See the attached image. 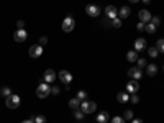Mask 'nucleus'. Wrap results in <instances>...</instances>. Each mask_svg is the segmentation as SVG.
Masks as SVG:
<instances>
[{
  "label": "nucleus",
  "instance_id": "nucleus-34",
  "mask_svg": "<svg viewBox=\"0 0 164 123\" xmlns=\"http://www.w3.org/2000/svg\"><path fill=\"white\" fill-rule=\"evenodd\" d=\"M130 102H131V103H138V102H139V97L136 95V93H131V97H130Z\"/></svg>",
  "mask_w": 164,
  "mask_h": 123
},
{
  "label": "nucleus",
  "instance_id": "nucleus-27",
  "mask_svg": "<svg viewBox=\"0 0 164 123\" xmlns=\"http://www.w3.org/2000/svg\"><path fill=\"white\" fill-rule=\"evenodd\" d=\"M136 64H138V66H136V67H139V69H143V67H146V59H143V57H138V61H136Z\"/></svg>",
  "mask_w": 164,
  "mask_h": 123
},
{
  "label": "nucleus",
  "instance_id": "nucleus-28",
  "mask_svg": "<svg viewBox=\"0 0 164 123\" xmlns=\"http://www.w3.org/2000/svg\"><path fill=\"white\" fill-rule=\"evenodd\" d=\"M149 23H153V25L157 28V26H159L161 25V18H159V16H153V18H151V21Z\"/></svg>",
  "mask_w": 164,
  "mask_h": 123
},
{
  "label": "nucleus",
  "instance_id": "nucleus-5",
  "mask_svg": "<svg viewBox=\"0 0 164 123\" xmlns=\"http://www.w3.org/2000/svg\"><path fill=\"white\" fill-rule=\"evenodd\" d=\"M5 105H7L8 108H16L20 105V97L16 95V93H11L10 97H7V102H5Z\"/></svg>",
  "mask_w": 164,
  "mask_h": 123
},
{
  "label": "nucleus",
  "instance_id": "nucleus-22",
  "mask_svg": "<svg viewBox=\"0 0 164 123\" xmlns=\"http://www.w3.org/2000/svg\"><path fill=\"white\" fill-rule=\"evenodd\" d=\"M0 95L5 97V98L10 97V95H11V89H10V87H2V90H0Z\"/></svg>",
  "mask_w": 164,
  "mask_h": 123
},
{
  "label": "nucleus",
  "instance_id": "nucleus-16",
  "mask_svg": "<svg viewBox=\"0 0 164 123\" xmlns=\"http://www.w3.org/2000/svg\"><path fill=\"white\" fill-rule=\"evenodd\" d=\"M108 118H110V116H108V113L107 112H100V113H98L97 115V123H108Z\"/></svg>",
  "mask_w": 164,
  "mask_h": 123
},
{
  "label": "nucleus",
  "instance_id": "nucleus-13",
  "mask_svg": "<svg viewBox=\"0 0 164 123\" xmlns=\"http://www.w3.org/2000/svg\"><path fill=\"white\" fill-rule=\"evenodd\" d=\"M26 36H28V33L25 30H16L15 34H13V39L16 41V43H23V41L26 39Z\"/></svg>",
  "mask_w": 164,
  "mask_h": 123
},
{
  "label": "nucleus",
  "instance_id": "nucleus-3",
  "mask_svg": "<svg viewBox=\"0 0 164 123\" xmlns=\"http://www.w3.org/2000/svg\"><path fill=\"white\" fill-rule=\"evenodd\" d=\"M28 54H30V57H33V59H38V57L43 54V46H41V44H33V46H30Z\"/></svg>",
  "mask_w": 164,
  "mask_h": 123
},
{
  "label": "nucleus",
  "instance_id": "nucleus-39",
  "mask_svg": "<svg viewBox=\"0 0 164 123\" xmlns=\"http://www.w3.org/2000/svg\"><path fill=\"white\" fill-rule=\"evenodd\" d=\"M21 123H34V120H25V121H21Z\"/></svg>",
  "mask_w": 164,
  "mask_h": 123
},
{
  "label": "nucleus",
  "instance_id": "nucleus-21",
  "mask_svg": "<svg viewBox=\"0 0 164 123\" xmlns=\"http://www.w3.org/2000/svg\"><path fill=\"white\" fill-rule=\"evenodd\" d=\"M144 31H148L149 34H154V33H156V26L153 25V23H146V26H144Z\"/></svg>",
  "mask_w": 164,
  "mask_h": 123
},
{
  "label": "nucleus",
  "instance_id": "nucleus-23",
  "mask_svg": "<svg viewBox=\"0 0 164 123\" xmlns=\"http://www.w3.org/2000/svg\"><path fill=\"white\" fill-rule=\"evenodd\" d=\"M146 51H148V54H149L151 57H157V54H159V51H157V48H148Z\"/></svg>",
  "mask_w": 164,
  "mask_h": 123
},
{
  "label": "nucleus",
  "instance_id": "nucleus-24",
  "mask_svg": "<svg viewBox=\"0 0 164 123\" xmlns=\"http://www.w3.org/2000/svg\"><path fill=\"white\" fill-rule=\"evenodd\" d=\"M123 118H125V120H133V118H134V115H133L131 110H126V112L123 113Z\"/></svg>",
  "mask_w": 164,
  "mask_h": 123
},
{
  "label": "nucleus",
  "instance_id": "nucleus-42",
  "mask_svg": "<svg viewBox=\"0 0 164 123\" xmlns=\"http://www.w3.org/2000/svg\"><path fill=\"white\" fill-rule=\"evenodd\" d=\"M162 71H164V67H162Z\"/></svg>",
  "mask_w": 164,
  "mask_h": 123
},
{
  "label": "nucleus",
  "instance_id": "nucleus-19",
  "mask_svg": "<svg viewBox=\"0 0 164 123\" xmlns=\"http://www.w3.org/2000/svg\"><path fill=\"white\" fill-rule=\"evenodd\" d=\"M126 59L128 61H130V62H136L138 61V52L136 51H130V52H128V54H126Z\"/></svg>",
  "mask_w": 164,
  "mask_h": 123
},
{
  "label": "nucleus",
  "instance_id": "nucleus-40",
  "mask_svg": "<svg viewBox=\"0 0 164 123\" xmlns=\"http://www.w3.org/2000/svg\"><path fill=\"white\" fill-rule=\"evenodd\" d=\"M130 2H131V3H136V2H139V0H130Z\"/></svg>",
  "mask_w": 164,
  "mask_h": 123
},
{
  "label": "nucleus",
  "instance_id": "nucleus-8",
  "mask_svg": "<svg viewBox=\"0 0 164 123\" xmlns=\"http://www.w3.org/2000/svg\"><path fill=\"white\" fill-rule=\"evenodd\" d=\"M85 13L89 16H92V18H95V16L100 15V8H98L97 5H87V7H85Z\"/></svg>",
  "mask_w": 164,
  "mask_h": 123
},
{
  "label": "nucleus",
  "instance_id": "nucleus-38",
  "mask_svg": "<svg viewBox=\"0 0 164 123\" xmlns=\"http://www.w3.org/2000/svg\"><path fill=\"white\" fill-rule=\"evenodd\" d=\"M131 123H143V120H141V118H133Z\"/></svg>",
  "mask_w": 164,
  "mask_h": 123
},
{
  "label": "nucleus",
  "instance_id": "nucleus-32",
  "mask_svg": "<svg viewBox=\"0 0 164 123\" xmlns=\"http://www.w3.org/2000/svg\"><path fill=\"white\" fill-rule=\"evenodd\" d=\"M34 123H46V118L43 115H38V116H34Z\"/></svg>",
  "mask_w": 164,
  "mask_h": 123
},
{
  "label": "nucleus",
  "instance_id": "nucleus-41",
  "mask_svg": "<svg viewBox=\"0 0 164 123\" xmlns=\"http://www.w3.org/2000/svg\"><path fill=\"white\" fill-rule=\"evenodd\" d=\"M143 2H144V3H149V2H151V0H143Z\"/></svg>",
  "mask_w": 164,
  "mask_h": 123
},
{
  "label": "nucleus",
  "instance_id": "nucleus-30",
  "mask_svg": "<svg viewBox=\"0 0 164 123\" xmlns=\"http://www.w3.org/2000/svg\"><path fill=\"white\" fill-rule=\"evenodd\" d=\"M74 116H75V118H77V120H82V118H84V112H82V110H75V112H74Z\"/></svg>",
  "mask_w": 164,
  "mask_h": 123
},
{
  "label": "nucleus",
  "instance_id": "nucleus-7",
  "mask_svg": "<svg viewBox=\"0 0 164 123\" xmlns=\"http://www.w3.org/2000/svg\"><path fill=\"white\" fill-rule=\"evenodd\" d=\"M105 15H107V18L113 20V18L118 16V8H116L115 5H108V7L105 8Z\"/></svg>",
  "mask_w": 164,
  "mask_h": 123
},
{
  "label": "nucleus",
  "instance_id": "nucleus-9",
  "mask_svg": "<svg viewBox=\"0 0 164 123\" xmlns=\"http://www.w3.org/2000/svg\"><path fill=\"white\" fill-rule=\"evenodd\" d=\"M138 16H139V21H143V23H149L151 18H153V15H151V13H149V10H146V8L139 10Z\"/></svg>",
  "mask_w": 164,
  "mask_h": 123
},
{
  "label": "nucleus",
  "instance_id": "nucleus-2",
  "mask_svg": "<svg viewBox=\"0 0 164 123\" xmlns=\"http://www.w3.org/2000/svg\"><path fill=\"white\" fill-rule=\"evenodd\" d=\"M97 108V103L92 102V100H82L80 102V110L84 113H93Z\"/></svg>",
  "mask_w": 164,
  "mask_h": 123
},
{
  "label": "nucleus",
  "instance_id": "nucleus-11",
  "mask_svg": "<svg viewBox=\"0 0 164 123\" xmlns=\"http://www.w3.org/2000/svg\"><path fill=\"white\" fill-rule=\"evenodd\" d=\"M128 75H130L133 80H139L143 77V72H141V69H139V67H131L130 71H128Z\"/></svg>",
  "mask_w": 164,
  "mask_h": 123
},
{
  "label": "nucleus",
  "instance_id": "nucleus-36",
  "mask_svg": "<svg viewBox=\"0 0 164 123\" xmlns=\"http://www.w3.org/2000/svg\"><path fill=\"white\" fill-rule=\"evenodd\" d=\"M46 43H48V38H46V36H41V38H39V44L44 46Z\"/></svg>",
  "mask_w": 164,
  "mask_h": 123
},
{
  "label": "nucleus",
  "instance_id": "nucleus-17",
  "mask_svg": "<svg viewBox=\"0 0 164 123\" xmlns=\"http://www.w3.org/2000/svg\"><path fill=\"white\" fill-rule=\"evenodd\" d=\"M146 72H148L149 77H153V75L157 74V66H156V64H148V67H146Z\"/></svg>",
  "mask_w": 164,
  "mask_h": 123
},
{
  "label": "nucleus",
  "instance_id": "nucleus-18",
  "mask_svg": "<svg viewBox=\"0 0 164 123\" xmlns=\"http://www.w3.org/2000/svg\"><path fill=\"white\" fill-rule=\"evenodd\" d=\"M69 108H72V110L80 108V100H79L77 97H75V98H71V100H69Z\"/></svg>",
  "mask_w": 164,
  "mask_h": 123
},
{
  "label": "nucleus",
  "instance_id": "nucleus-14",
  "mask_svg": "<svg viewBox=\"0 0 164 123\" xmlns=\"http://www.w3.org/2000/svg\"><path fill=\"white\" fill-rule=\"evenodd\" d=\"M138 89H139L138 80H131V82H128V84H126V92L128 93H136Z\"/></svg>",
  "mask_w": 164,
  "mask_h": 123
},
{
  "label": "nucleus",
  "instance_id": "nucleus-10",
  "mask_svg": "<svg viewBox=\"0 0 164 123\" xmlns=\"http://www.w3.org/2000/svg\"><path fill=\"white\" fill-rule=\"evenodd\" d=\"M43 80L48 82V84H51V82L56 80V72L52 71V69H46L44 74H43Z\"/></svg>",
  "mask_w": 164,
  "mask_h": 123
},
{
  "label": "nucleus",
  "instance_id": "nucleus-33",
  "mask_svg": "<svg viewBox=\"0 0 164 123\" xmlns=\"http://www.w3.org/2000/svg\"><path fill=\"white\" fill-rule=\"evenodd\" d=\"M16 30H25V21H23V20L16 21Z\"/></svg>",
  "mask_w": 164,
  "mask_h": 123
},
{
  "label": "nucleus",
  "instance_id": "nucleus-12",
  "mask_svg": "<svg viewBox=\"0 0 164 123\" xmlns=\"http://www.w3.org/2000/svg\"><path fill=\"white\" fill-rule=\"evenodd\" d=\"M134 51H146V39L144 38H136L134 39Z\"/></svg>",
  "mask_w": 164,
  "mask_h": 123
},
{
  "label": "nucleus",
  "instance_id": "nucleus-31",
  "mask_svg": "<svg viewBox=\"0 0 164 123\" xmlns=\"http://www.w3.org/2000/svg\"><path fill=\"white\" fill-rule=\"evenodd\" d=\"M110 123H125V118H123V116H113Z\"/></svg>",
  "mask_w": 164,
  "mask_h": 123
},
{
  "label": "nucleus",
  "instance_id": "nucleus-4",
  "mask_svg": "<svg viewBox=\"0 0 164 123\" xmlns=\"http://www.w3.org/2000/svg\"><path fill=\"white\" fill-rule=\"evenodd\" d=\"M74 26H75V20L72 18V16H66L64 21H62V31L64 33H69V31L74 30Z\"/></svg>",
  "mask_w": 164,
  "mask_h": 123
},
{
  "label": "nucleus",
  "instance_id": "nucleus-20",
  "mask_svg": "<svg viewBox=\"0 0 164 123\" xmlns=\"http://www.w3.org/2000/svg\"><path fill=\"white\" fill-rule=\"evenodd\" d=\"M116 98H118V102L125 103V102H128V100H130V95H128L126 92H120L118 95H116Z\"/></svg>",
  "mask_w": 164,
  "mask_h": 123
},
{
  "label": "nucleus",
  "instance_id": "nucleus-26",
  "mask_svg": "<svg viewBox=\"0 0 164 123\" xmlns=\"http://www.w3.org/2000/svg\"><path fill=\"white\" fill-rule=\"evenodd\" d=\"M112 25H113L115 28H120V26H121V18H120V16H116V18L112 20Z\"/></svg>",
  "mask_w": 164,
  "mask_h": 123
},
{
  "label": "nucleus",
  "instance_id": "nucleus-25",
  "mask_svg": "<svg viewBox=\"0 0 164 123\" xmlns=\"http://www.w3.org/2000/svg\"><path fill=\"white\" fill-rule=\"evenodd\" d=\"M156 48H157V51L164 52V38H162V39H157V44H156Z\"/></svg>",
  "mask_w": 164,
  "mask_h": 123
},
{
  "label": "nucleus",
  "instance_id": "nucleus-35",
  "mask_svg": "<svg viewBox=\"0 0 164 123\" xmlns=\"http://www.w3.org/2000/svg\"><path fill=\"white\" fill-rule=\"evenodd\" d=\"M144 26H146V23H143V21H139L138 25H136V30L138 31H144Z\"/></svg>",
  "mask_w": 164,
  "mask_h": 123
},
{
  "label": "nucleus",
  "instance_id": "nucleus-29",
  "mask_svg": "<svg viewBox=\"0 0 164 123\" xmlns=\"http://www.w3.org/2000/svg\"><path fill=\"white\" fill-rule=\"evenodd\" d=\"M77 98H79L80 102H82V100H87V93H85L84 90H79V92H77Z\"/></svg>",
  "mask_w": 164,
  "mask_h": 123
},
{
  "label": "nucleus",
  "instance_id": "nucleus-6",
  "mask_svg": "<svg viewBox=\"0 0 164 123\" xmlns=\"http://www.w3.org/2000/svg\"><path fill=\"white\" fill-rule=\"evenodd\" d=\"M57 77H59V80L62 82V84H66V85H69L72 82V74L69 71H61L59 74H57Z\"/></svg>",
  "mask_w": 164,
  "mask_h": 123
},
{
  "label": "nucleus",
  "instance_id": "nucleus-15",
  "mask_svg": "<svg viewBox=\"0 0 164 123\" xmlns=\"http://www.w3.org/2000/svg\"><path fill=\"white\" fill-rule=\"evenodd\" d=\"M130 13H131V10H130V7H121L120 10H118V16L123 20V18H128L130 16Z\"/></svg>",
  "mask_w": 164,
  "mask_h": 123
},
{
  "label": "nucleus",
  "instance_id": "nucleus-1",
  "mask_svg": "<svg viewBox=\"0 0 164 123\" xmlns=\"http://www.w3.org/2000/svg\"><path fill=\"white\" fill-rule=\"evenodd\" d=\"M51 93V87L48 85V82H41L36 89V97L38 98H46Z\"/></svg>",
  "mask_w": 164,
  "mask_h": 123
},
{
  "label": "nucleus",
  "instance_id": "nucleus-37",
  "mask_svg": "<svg viewBox=\"0 0 164 123\" xmlns=\"http://www.w3.org/2000/svg\"><path fill=\"white\" fill-rule=\"evenodd\" d=\"M51 93H54V95H57V93H59V87H51Z\"/></svg>",
  "mask_w": 164,
  "mask_h": 123
}]
</instances>
